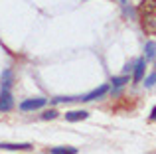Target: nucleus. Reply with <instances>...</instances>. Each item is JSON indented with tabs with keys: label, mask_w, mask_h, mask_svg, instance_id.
I'll return each instance as SVG.
<instances>
[{
	"label": "nucleus",
	"mask_w": 156,
	"mask_h": 154,
	"mask_svg": "<svg viewBox=\"0 0 156 154\" xmlns=\"http://www.w3.org/2000/svg\"><path fill=\"white\" fill-rule=\"evenodd\" d=\"M46 105H48L46 97H34V99H24L22 103L18 105V109L22 113H30V111H38V109L46 107Z\"/></svg>",
	"instance_id": "1"
},
{
	"label": "nucleus",
	"mask_w": 156,
	"mask_h": 154,
	"mask_svg": "<svg viewBox=\"0 0 156 154\" xmlns=\"http://www.w3.org/2000/svg\"><path fill=\"white\" fill-rule=\"evenodd\" d=\"M107 93H109V85H101V87L93 89L91 93H85V95L75 97V101H83V103H89V101H95V99H103Z\"/></svg>",
	"instance_id": "2"
},
{
	"label": "nucleus",
	"mask_w": 156,
	"mask_h": 154,
	"mask_svg": "<svg viewBox=\"0 0 156 154\" xmlns=\"http://www.w3.org/2000/svg\"><path fill=\"white\" fill-rule=\"evenodd\" d=\"M144 69H146V58L136 59V63L133 65V81L134 83H140L144 79Z\"/></svg>",
	"instance_id": "3"
},
{
	"label": "nucleus",
	"mask_w": 156,
	"mask_h": 154,
	"mask_svg": "<svg viewBox=\"0 0 156 154\" xmlns=\"http://www.w3.org/2000/svg\"><path fill=\"white\" fill-rule=\"evenodd\" d=\"M14 109V97L10 91H0V113H8Z\"/></svg>",
	"instance_id": "4"
},
{
	"label": "nucleus",
	"mask_w": 156,
	"mask_h": 154,
	"mask_svg": "<svg viewBox=\"0 0 156 154\" xmlns=\"http://www.w3.org/2000/svg\"><path fill=\"white\" fill-rule=\"evenodd\" d=\"M12 85H14V71L6 67L2 71V77H0V91H10Z\"/></svg>",
	"instance_id": "5"
},
{
	"label": "nucleus",
	"mask_w": 156,
	"mask_h": 154,
	"mask_svg": "<svg viewBox=\"0 0 156 154\" xmlns=\"http://www.w3.org/2000/svg\"><path fill=\"white\" fill-rule=\"evenodd\" d=\"M142 28L146 34H156V12L142 14Z\"/></svg>",
	"instance_id": "6"
},
{
	"label": "nucleus",
	"mask_w": 156,
	"mask_h": 154,
	"mask_svg": "<svg viewBox=\"0 0 156 154\" xmlns=\"http://www.w3.org/2000/svg\"><path fill=\"white\" fill-rule=\"evenodd\" d=\"M89 117L87 111H69L65 113V121H69V123H77V121H85Z\"/></svg>",
	"instance_id": "7"
},
{
	"label": "nucleus",
	"mask_w": 156,
	"mask_h": 154,
	"mask_svg": "<svg viewBox=\"0 0 156 154\" xmlns=\"http://www.w3.org/2000/svg\"><path fill=\"white\" fill-rule=\"evenodd\" d=\"M111 83H113V95H117L119 91H121L122 87H125L126 83H129V75H121V77H113L111 79Z\"/></svg>",
	"instance_id": "8"
},
{
	"label": "nucleus",
	"mask_w": 156,
	"mask_h": 154,
	"mask_svg": "<svg viewBox=\"0 0 156 154\" xmlns=\"http://www.w3.org/2000/svg\"><path fill=\"white\" fill-rule=\"evenodd\" d=\"M0 148H2V150H30L32 144H28V142H18V144L0 142Z\"/></svg>",
	"instance_id": "9"
},
{
	"label": "nucleus",
	"mask_w": 156,
	"mask_h": 154,
	"mask_svg": "<svg viewBox=\"0 0 156 154\" xmlns=\"http://www.w3.org/2000/svg\"><path fill=\"white\" fill-rule=\"evenodd\" d=\"M138 10H140L142 14H150V12H156V0H142L140 6H138Z\"/></svg>",
	"instance_id": "10"
},
{
	"label": "nucleus",
	"mask_w": 156,
	"mask_h": 154,
	"mask_svg": "<svg viewBox=\"0 0 156 154\" xmlns=\"http://www.w3.org/2000/svg\"><path fill=\"white\" fill-rule=\"evenodd\" d=\"M44 154H77V148H69V146H55L51 150L44 152Z\"/></svg>",
	"instance_id": "11"
},
{
	"label": "nucleus",
	"mask_w": 156,
	"mask_h": 154,
	"mask_svg": "<svg viewBox=\"0 0 156 154\" xmlns=\"http://www.w3.org/2000/svg\"><path fill=\"white\" fill-rule=\"evenodd\" d=\"M146 59H154L156 58V44L154 42H146Z\"/></svg>",
	"instance_id": "12"
},
{
	"label": "nucleus",
	"mask_w": 156,
	"mask_h": 154,
	"mask_svg": "<svg viewBox=\"0 0 156 154\" xmlns=\"http://www.w3.org/2000/svg\"><path fill=\"white\" fill-rule=\"evenodd\" d=\"M57 115H59V113H57L55 109H48V111H44L42 119H44V121H53V119H55Z\"/></svg>",
	"instance_id": "13"
},
{
	"label": "nucleus",
	"mask_w": 156,
	"mask_h": 154,
	"mask_svg": "<svg viewBox=\"0 0 156 154\" xmlns=\"http://www.w3.org/2000/svg\"><path fill=\"white\" fill-rule=\"evenodd\" d=\"M152 85H156V73L148 75V77L144 79V87H152Z\"/></svg>",
	"instance_id": "14"
},
{
	"label": "nucleus",
	"mask_w": 156,
	"mask_h": 154,
	"mask_svg": "<svg viewBox=\"0 0 156 154\" xmlns=\"http://www.w3.org/2000/svg\"><path fill=\"white\" fill-rule=\"evenodd\" d=\"M122 12H125L126 16H130V18H134V16H136V12H134L133 8L129 6V4H122Z\"/></svg>",
	"instance_id": "15"
},
{
	"label": "nucleus",
	"mask_w": 156,
	"mask_h": 154,
	"mask_svg": "<svg viewBox=\"0 0 156 154\" xmlns=\"http://www.w3.org/2000/svg\"><path fill=\"white\" fill-rule=\"evenodd\" d=\"M150 119H152V121H156V107L152 109V113H150Z\"/></svg>",
	"instance_id": "16"
},
{
	"label": "nucleus",
	"mask_w": 156,
	"mask_h": 154,
	"mask_svg": "<svg viewBox=\"0 0 156 154\" xmlns=\"http://www.w3.org/2000/svg\"><path fill=\"white\" fill-rule=\"evenodd\" d=\"M119 2H121V6H122V4H129V2H126V0H119Z\"/></svg>",
	"instance_id": "17"
}]
</instances>
